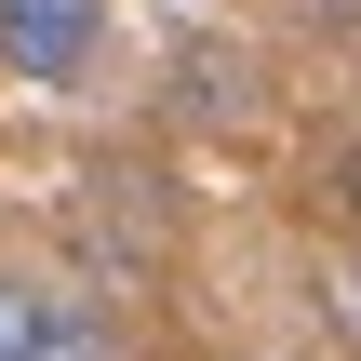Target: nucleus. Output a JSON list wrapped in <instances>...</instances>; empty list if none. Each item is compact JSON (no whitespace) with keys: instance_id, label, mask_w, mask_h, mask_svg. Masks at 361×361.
Listing matches in <instances>:
<instances>
[{"instance_id":"f257e3e1","label":"nucleus","mask_w":361,"mask_h":361,"mask_svg":"<svg viewBox=\"0 0 361 361\" xmlns=\"http://www.w3.org/2000/svg\"><path fill=\"white\" fill-rule=\"evenodd\" d=\"M107 67V0H0V80L67 94Z\"/></svg>"},{"instance_id":"39448f33","label":"nucleus","mask_w":361,"mask_h":361,"mask_svg":"<svg viewBox=\"0 0 361 361\" xmlns=\"http://www.w3.org/2000/svg\"><path fill=\"white\" fill-rule=\"evenodd\" d=\"M322 13H348V0H322Z\"/></svg>"},{"instance_id":"20e7f679","label":"nucleus","mask_w":361,"mask_h":361,"mask_svg":"<svg viewBox=\"0 0 361 361\" xmlns=\"http://www.w3.org/2000/svg\"><path fill=\"white\" fill-rule=\"evenodd\" d=\"M27 348H40V281L0 268V361H27Z\"/></svg>"},{"instance_id":"7ed1b4c3","label":"nucleus","mask_w":361,"mask_h":361,"mask_svg":"<svg viewBox=\"0 0 361 361\" xmlns=\"http://www.w3.org/2000/svg\"><path fill=\"white\" fill-rule=\"evenodd\" d=\"M174 107H188V121H241V54H228V40H188V54H174Z\"/></svg>"},{"instance_id":"f03ea898","label":"nucleus","mask_w":361,"mask_h":361,"mask_svg":"<svg viewBox=\"0 0 361 361\" xmlns=\"http://www.w3.org/2000/svg\"><path fill=\"white\" fill-rule=\"evenodd\" d=\"M27 361H121V322L94 295H40V348Z\"/></svg>"}]
</instances>
